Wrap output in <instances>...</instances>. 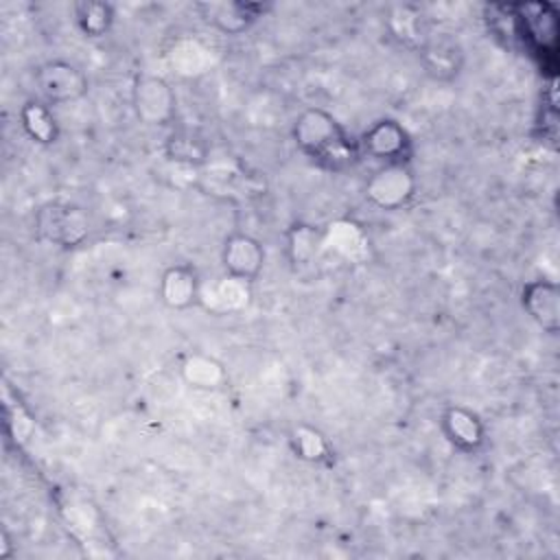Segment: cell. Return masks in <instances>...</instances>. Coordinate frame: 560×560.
<instances>
[{
    "instance_id": "cell-1",
    "label": "cell",
    "mask_w": 560,
    "mask_h": 560,
    "mask_svg": "<svg viewBox=\"0 0 560 560\" xmlns=\"http://www.w3.org/2000/svg\"><path fill=\"white\" fill-rule=\"evenodd\" d=\"M295 149L315 166L343 173L359 164V142L343 122L324 107H304L291 122Z\"/></svg>"
},
{
    "instance_id": "cell-2",
    "label": "cell",
    "mask_w": 560,
    "mask_h": 560,
    "mask_svg": "<svg viewBox=\"0 0 560 560\" xmlns=\"http://www.w3.org/2000/svg\"><path fill=\"white\" fill-rule=\"evenodd\" d=\"M131 109L140 125L164 129L177 118V94L164 77L138 72L131 81Z\"/></svg>"
},
{
    "instance_id": "cell-3",
    "label": "cell",
    "mask_w": 560,
    "mask_h": 560,
    "mask_svg": "<svg viewBox=\"0 0 560 560\" xmlns=\"http://www.w3.org/2000/svg\"><path fill=\"white\" fill-rule=\"evenodd\" d=\"M37 98L50 107L70 105L88 96L90 79L81 66L68 59H48L33 70Z\"/></svg>"
},
{
    "instance_id": "cell-4",
    "label": "cell",
    "mask_w": 560,
    "mask_h": 560,
    "mask_svg": "<svg viewBox=\"0 0 560 560\" xmlns=\"http://www.w3.org/2000/svg\"><path fill=\"white\" fill-rule=\"evenodd\" d=\"M363 195L376 210L398 212L416 199L418 177L411 164H378L365 179Z\"/></svg>"
},
{
    "instance_id": "cell-5",
    "label": "cell",
    "mask_w": 560,
    "mask_h": 560,
    "mask_svg": "<svg viewBox=\"0 0 560 560\" xmlns=\"http://www.w3.org/2000/svg\"><path fill=\"white\" fill-rule=\"evenodd\" d=\"M35 234L48 245L72 249L90 236V219L74 203L48 201L35 212Z\"/></svg>"
},
{
    "instance_id": "cell-6",
    "label": "cell",
    "mask_w": 560,
    "mask_h": 560,
    "mask_svg": "<svg viewBox=\"0 0 560 560\" xmlns=\"http://www.w3.org/2000/svg\"><path fill=\"white\" fill-rule=\"evenodd\" d=\"M357 142L361 158H370L376 164H411L413 136L400 120L392 116L370 122Z\"/></svg>"
},
{
    "instance_id": "cell-7",
    "label": "cell",
    "mask_w": 560,
    "mask_h": 560,
    "mask_svg": "<svg viewBox=\"0 0 560 560\" xmlns=\"http://www.w3.org/2000/svg\"><path fill=\"white\" fill-rule=\"evenodd\" d=\"M267 262V252L260 238L249 232L234 230L221 243V267L223 273L238 284H254Z\"/></svg>"
},
{
    "instance_id": "cell-8",
    "label": "cell",
    "mask_w": 560,
    "mask_h": 560,
    "mask_svg": "<svg viewBox=\"0 0 560 560\" xmlns=\"http://www.w3.org/2000/svg\"><path fill=\"white\" fill-rule=\"evenodd\" d=\"M269 4L245 2V0H203L195 4L199 18L221 35L238 37L245 35L265 13Z\"/></svg>"
},
{
    "instance_id": "cell-9",
    "label": "cell",
    "mask_w": 560,
    "mask_h": 560,
    "mask_svg": "<svg viewBox=\"0 0 560 560\" xmlns=\"http://www.w3.org/2000/svg\"><path fill=\"white\" fill-rule=\"evenodd\" d=\"M438 427H440V433L444 435V440L457 453L477 455L486 448L488 427H486L483 418L466 405H459V402L446 405L440 411Z\"/></svg>"
},
{
    "instance_id": "cell-10",
    "label": "cell",
    "mask_w": 560,
    "mask_h": 560,
    "mask_svg": "<svg viewBox=\"0 0 560 560\" xmlns=\"http://www.w3.org/2000/svg\"><path fill=\"white\" fill-rule=\"evenodd\" d=\"M158 300L175 313L190 311L201 302V278L190 262L168 265L158 280Z\"/></svg>"
},
{
    "instance_id": "cell-11",
    "label": "cell",
    "mask_w": 560,
    "mask_h": 560,
    "mask_svg": "<svg viewBox=\"0 0 560 560\" xmlns=\"http://www.w3.org/2000/svg\"><path fill=\"white\" fill-rule=\"evenodd\" d=\"M521 308L547 335L560 330V287L549 278H534L521 287Z\"/></svg>"
},
{
    "instance_id": "cell-12",
    "label": "cell",
    "mask_w": 560,
    "mask_h": 560,
    "mask_svg": "<svg viewBox=\"0 0 560 560\" xmlns=\"http://www.w3.org/2000/svg\"><path fill=\"white\" fill-rule=\"evenodd\" d=\"M418 61L433 81H453L464 68V48L448 33L429 35L418 44Z\"/></svg>"
},
{
    "instance_id": "cell-13",
    "label": "cell",
    "mask_w": 560,
    "mask_h": 560,
    "mask_svg": "<svg viewBox=\"0 0 560 560\" xmlns=\"http://www.w3.org/2000/svg\"><path fill=\"white\" fill-rule=\"evenodd\" d=\"M182 381L197 392H219L230 383L225 365L206 352H188L179 363Z\"/></svg>"
},
{
    "instance_id": "cell-14",
    "label": "cell",
    "mask_w": 560,
    "mask_h": 560,
    "mask_svg": "<svg viewBox=\"0 0 560 560\" xmlns=\"http://www.w3.org/2000/svg\"><path fill=\"white\" fill-rule=\"evenodd\" d=\"M20 127L26 138L39 147H52L61 138V125L52 112V107L39 98H28L22 103L20 112Z\"/></svg>"
},
{
    "instance_id": "cell-15",
    "label": "cell",
    "mask_w": 560,
    "mask_h": 560,
    "mask_svg": "<svg viewBox=\"0 0 560 560\" xmlns=\"http://www.w3.org/2000/svg\"><path fill=\"white\" fill-rule=\"evenodd\" d=\"M72 20L85 39H103L116 24V9L105 0H77L72 4Z\"/></svg>"
},
{
    "instance_id": "cell-16",
    "label": "cell",
    "mask_w": 560,
    "mask_h": 560,
    "mask_svg": "<svg viewBox=\"0 0 560 560\" xmlns=\"http://www.w3.org/2000/svg\"><path fill=\"white\" fill-rule=\"evenodd\" d=\"M289 448L291 453L306 464H326L332 459L330 440L313 424L300 422L289 431Z\"/></svg>"
},
{
    "instance_id": "cell-17",
    "label": "cell",
    "mask_w": 560,
    "mask_h": 560,
    "mask_svg": "<svg viewBox=\"0 0 560 560\" xmlns=\"http://www.w3.org/2000/svg\"><path fill=\"white\" fill-rule=\"evenodd\" d=\"M324 245V232L308 221H295L287 230V256L293 267L311 265Z\"/></svg>"
},
{
    "instance_id": "cell-18",
    "label": "cell",
    "mask_w": 560,
    "mask_h": 560,
    "mask_svg": "<svg viewBox=\"0 0 560 560\" xmlns=\"http://www.w3.org/2000/svg\"><path fill=\"white\" fill-rule=\"evenodd\" d=\"M164 153L182 166H201L210 158V147L203 136L190 129H173L164 142Z\"/></svg>"
}]
</instances>
